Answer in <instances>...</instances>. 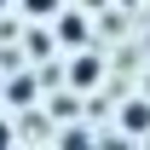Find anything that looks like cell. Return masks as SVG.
Returning <instances> with one entry per match:
<instances>
[{
    "label": "cell",
    "instance_id": "6da1fadb",
    "mask_svg": "<svg viewBox=\"0 0 150 150\" xmlns=\"http://www.w3.org/2000/svg\"><path fill=\"white\" fill-rule=\"evenodd\" d=\"M98 81H104V58H98V52H75L69 87H75V93H87V87H98Z\"/></svg>",
    "mask_w": 150,
    "mask_h": 150
},
{
    "label": "cell",
    "instance_id": "7a4b0ae2",
    "mask_svg": "<svg viewBox=\"0 0 150 150\" xmlns=\"http://www.w3.org/2000/svg\"><path fill=\"white\" fill-rule=\"evenodd\" d=\"M121 133H150V98H133L121 110Z\"/></svg>",
    "mask_w": 150,
    "mask_h": 150
},
{
    "label": "cell",
    "instance_id": "3957f363",
    "mask_svg": "<svg viewBox=\"0 0 150 150\" xmlns=\"http://www.w3.org/2000/svg\"><path fill=\"white\" fill-rule=\"evenodd\" d=\"M58 35H64V40H69V46H81V40H87V18H69V12H58Z\"/></svg>",
    "mask_w": 150,
    "mask_h": 150
},
{
    "label": "cell",
    "instance_id": "277c9868",
    "mask_svg": "<svg viewBox=\"0 0 150 150\" xmlns=\"http://www.w3.org/2000/svg\"><path fill=\"white\" fill-rule=\"evenodd\" d=\"M18 6H23V12H29L35 23H52L58 12H64V0H18Z\"/></svg>",
    "mask_w": 150,
    "mask_h": 150
},
{
    "label": "cell",
    "instance_id": "5b68a950",
    "mask_svg": "<svg viewBox=\"0 0 150 150\" xmlns=\"http://www.w3.org/2000/svg\"><path fill=\"white\" fill-rule=\"evenodd\" d=\"M0 144H12V121H0Z\"/></svg>",
    "mask_w": 150,
    "mask_h": 150
},
{
    "label": "cell",
    "instance_id": "8992f818",
    "mask_svg": "<svg viewBox=\"0 0 150 150\" xmlns=\"http://www.w3.org/2000/svg\"><path fill=\"white\" fill-rule=\"evenodd\" d=\"M144 98H150V75H144Z\"/></svg>",
    "mask_w": 150,
    "mask_h": 150
},
{
    "label": "cell",
    "instance_id": "52a82bcc",
    "mask_svg": "<svg viewBox=\"0 0 150 150\" xmlns=\"http://www.w3.org/2000/svg\"><path fill=\"white\" fill-rule=\"evenodd\" d=\"M0 98H6V87H0Z\"/></svg>",
    "mask_w": 150,
    "mask_h": 150
}]
</instances>
